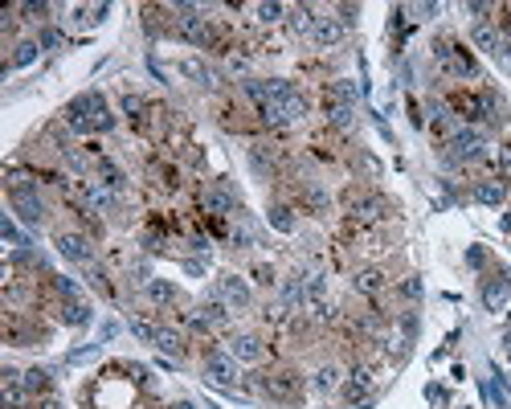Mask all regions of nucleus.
<instances>
[{"instance_id": "nucleus-38", "label": "nucleus", "mask_w": 511, "mask_h": 409, "mask_svg": "<svg viewBox=\"0 0 511 409\" xmlns=\"http://www.w3.org/2000/svg\"><path fill=\"white\" fill-rule=\"evenodd\" d=\"M53 287H58V295H62V299H78V283H74V279H66V274H62V279H53Z\"/></svg>"}, {"instance_id": "nucleus-3", "label": "nucleus", "mask_w": 511, "mask_h": 409, "mask_svg": "<svg viewBox=\"0 0 511 409\" xmlns=\"http://www.w3.org/2000/svg\"><path fill=\"white\" fill-rule=\"evenodd\" d=\"M8 201H13V209H17V217H21L25 225H41L46 221V205H41V196L33 193V185L25 176H13L8 180Z\"/></svg>"}, {"instance_id": "nucleus-29", "label": "nucleus", "mask_w": 511, "mask_h": 409, "mask_svg": "<svg viewBox=\"0 0 511 409\" xmlns=\"http://www.w3.org/2000/svg\"><path fill=\"white\" fill-rule=\"evenodd\" d=\"M21 381H25L29 393H46V389H49V373H46V368H29V373H21Z\"/></svg>"}, {"instance_id": "nucleus-48", "label": "nucleus", "mask_w": 511, "mask_h": 409, "mask_svg": "<svg viewBox=\"0 0 511 409\" xmlns=\"http://www.w3.org/2000/svg\"><path fill=\"white\" fill-rule=\"evenodd\" d=\"M503 348H507V352H511V332H507V336H503Z\"/></svg>"}, {"instance_id": "nucleus-6", "label": "nucleus", "mask_w": 511, "mask_h": 409, "mask_svg": "<svg viewBox=\"0 0 511 409\" xmlns=\"http://www.w3.org/2000/svg\"><path fill=\"white\" fill-rule=\"evenodd\" d=\"M344 205H348V213L356 217V221H380V217L389 213V201L369 193V189H348V193H344Z\"/></svg>"}, {"instance_id": "nucleus-5", "label": "nucleus", "mask_w": 511, "mask_h": 409, "mask_svg": "<svg viewBox=\"0 0 511 409\" xmlns=\"http://www.w3.org/2000/svg\"><path fill=\"white\" fill-rule=\"evenodd\" d=\"M434 53H438L442 70L450 74V78H474V74H479V66H474V58H470V53H466L463 46H454L450 37H442L438 46H434Z\"/></svg>"}, {"instance_id": "nucleus-15", "label": "nucleus", "mask_w": 511, "mask_h": 409, "mask_svg": "<svg viewBox=\"0 0 511 409\" xmlns=\"http://www.w3.org/2000/svg\"><path fill=\"white\" fill-rule=\"evenodd\" d=\"M479 102H483V123H491V127L507 123V107H503V98L495 90H479Z\"/></svg>"}, {"instance_id": "nucleus-40", "label": "nucleus", "mask_w": 511, "mask_h": 409, "mask_svg": "<svg viewBox=\"0 0 511 409\" xmlns=\"http://www.w3.org/2000/svg\"><path fill=\"white\" fill-rule=\"evenodd\" d=\"M131 332H135V336H140V340H147V344H152L160 328H152V323H143V319H131Z\"/></svg>"}, {"instance_id": "nucleus-33", "label": "nucleus", "mask_w": 511, "mask_h": 409, "mask_svg": "<svg viewBox=\"0 0 511 409\" xmlns=\"http://www.w3.org/2000/svg\"><path fill=\"white\" fill-rule=\"evenodd\" d=\"M37 41H21V46H17V53H13V62H8V66H17V70H21V66H29V62H33V58H37Z\"/></svg>"}, {"instance_id": "nucleus-20", "label": "nucleus", "mask_w": 511, "mask_h": 409, "mask_svg": "<svg viewBox=\"0 0 511 409\" xmlns=\"http://www.w3.org/2000/svg\"><path fill=\"white\" fill-rule=\"evenodd\" d=\"M503 196H507V189L499 180H479L474 185V201L479 205H503Z\"/></svg>"}, {"instance_id": "nucleus-30", "label": "nucleus", "mask_w": 511, "mask_h": 409, "mask_svg": "<svg viewBox=\"0 0 511 409\" xmlns=\"http://www.w3.org/2000/svg\"><path fill=\"white\" fill-rule=\"evenodd\" d=\"M147 295H152L156 303H172V299H176V287L164 283V279H152V283H147Z\"/></svg>"}, {"instance_id": "nucleus-45", "label": "nucleus", "mask_w": 511, "mask_h": 409, "mask_svg": "<svg viewBox=\"0 0 511 409\" xmlns=\"http://www.w3.org/2000/svg\"><path fill=\"white\" fill-rule=\"evenodd\" d=\"M466 262H470V266H483V250H479V246H470V250H466Z\"/></svg>"}, {"instance_id": "nucleus-39", "label": "nucleus", "mask_w": 511, "mask_h": 409, "mask_svg": "<svg viewBox=\"0 0 511 409\" xmlns=\"http://www.w3.org/2000/svg\"><path fill=\"white\" fill-rule=\"evenodd\" d=\"M37 46H41V49H58V46H62V33H58V29H41Z\"/></svg>"}, {"instance_id": "nucleus-14", "label": "nucleus", "mask_w": 511, "mask_h": 409, "mask_svg": "<svg viewBox=\"0 0 511 409\" xmlns=\"http://www.w3.org/2000/svg\"><path fill=\"white\" fill-rule=\"evenodd\" d=\"M230 356L241 364H258L262 361V340L258 336H233L230 340Z\"/></svg>"}, {"instance_id": "nucleus-1", "label": "nucleus", "mask_w": 511, "mask_h": 409, "mask_svg": "<svg viewBox=\"0 0 511 409\" xmlns=\"http://www.w3.org/2000/svg\"><path fill=\"white\" fill-rule=\"evenodd\" d=\"M246 95L258 102V115L266 123H299L307 115V98L291 86V82H282V78H270V82H246Z\"/></svg>"}, {"instance_id": "nucleus-22", "label": "nucleus", "mask_w": 511, "mask_h": 409, "mask_svg": "<svg viewBox=\"0 0 511 409\" xmlns=\"http://www.w3.org/2000/svg\"><path fill=\"white\" fill-rule=\"evenodd\" d=\"M82 193H86V201H91L94 209H111V205H115V193H111L107 185H98V180H86Z\"/></svg>"}, {"instance_id": "nucleus-47", "label": "nucleus", "mask_w": 511, "mask_h": 409, "mask_svg": "<svg viewBox=\"0 0 511 409\" xmlns=\"http://www.w3.org/2000/svg\"><path fill=\"white\" fill-rule=\"evenodd\" d=\"M41 409H62V405H58V401H53V397H46V401H41Z\"/></svg>"}, {"instance_id": "nucleus-8", "label": "nucleus", "mask_w": 511, "mask_h": 409, "mask_svg": "<svg viewBox=\"0 0 511 409\" xmlns=\"http://www.w3.org/2000/svg\"><path fill=\"white\" fill-rule=\"evenodd\" d=\"M483 303H487V311H511V274L507 270H499L495 279L483 283Z\"/></svg>"}, {"instance_id": "nucleus-9", "label": "nucleus", "mask_w": 511, "mask_h": 409, "mask_svg": "<svg viewBox=\"0 0 511 409\" xmlns=\"http://www.w3.org/2000/svg\"><path fill=\"white\" fill-rule=\"evenodd\" d=\"M205 377L213 385H237V361L230 352H209L205 356Z\"/></svg>"}, {"instance_id": "nucleus-13", "label": "nucleus", "mask_w": 511, "mask_h": 409, "mask_svg": "<svg viewBox=\"0 0 511 409\" xmlns=\"http://www.w3.org/2000/svg\"><path fill=\"white\" fill-rule=\"evenodd\" d=\"M201 205H205L209 213H217V217L233 213V193H230V185H209V189L201 193Z\"/></svg>"}, {"instance_id": "nucleus-21", "label": "nucleus", "mask_w": 511, "mask_h": 409, "mask_svg": "<svg viewBox=\"0 0 511 409\" xmlns=\"http://www.w3.org/2000/svg\"><path fill=\"white\" fill-rule=\"evenodd\" d=\"M352 287L360 290V295H376V290H385V274L380 270H356V279H352Z\"/></svg>"}, {"instance_id": "nucleus-11", "label": "nucleus", "mask_w": 511, "mask_h": 409, "mask_svg": "<svg viewBox=\"0 0 511 409\" xmlns=\"http://www.w3.org/2000/svg\"><path fill=\"white\" fill-rule=\"evenodd\" d=\"M53 246H58V254H62V258H70V262H91V258H94L91 241L82 238V234H58Z\"/></svg>"}, {"instance_id": "nucleus-27", "label": "nucleus", "mask_w": 511, "mask_h": 409, "mask_svg": "<svg viewBox=\"0 0 511 409\" xmlns=\"http://www.w3.org/2000/svg\"><path fill=\"white\" fill-rule=\"evenodd\" d=\"M201 319H205V323H225V319H230V303H225V299H209V303L201 307Z\"/></svg>"}, {"instance_id": "nucleus-25", "label": "nucleus", "mask_w": 511, "mask_h": 409, "mask_svg": "<svg viewBox=\"0 0 511 409\" xmlns=\"http://www.w3.org/2000/svg\"><path fill=\"white\" fill-rule=\"evenodd\" d=\"M98 185H107L111 193H115V189H123V168H119V164H111V160H98Z\"/></svg>"}, {"instance_id": "nucleus-16", "label": "nucleus", "mask_w": 511, "mask_h": 409, "mask_svg": "<svg viewBox=\"0 0 511 409\" xmlns=\"http://www.w3.org/2000/svg\"><path fill=\"white\" fill-rule=\"evenodd\" d=\"M311 37H315L319 46H336V41H344V21H336V17H319L315 29H311Z\"/></svg>"}, {"instance_id": "nucleus-10", "label": "nucleus", "mask_w": 511, "mask_h": 409, "mask_svg": "<svg viewBox=\"0 0 511 409\" xmlns=\"http://www.w3.org/2000/svg\"><path fill=\"white\" fill-rule=\"evenodd\" d=\"M217 295H221V299L230 303L233 311H246V307L254 303V295H250V287H246V283H241L237 274H225V279L217 283Z\"/></svg>"}, {"instance_id": "nucleus-24", "label": "nucleus", "mask_w": 511, "mask_h": 409, "mask_svg": "<svg viewBox=\"0 0 511 409\" xmlns=\"http://www.w3.org/2000/svg\"><path fill=\"white\" fill-rule=\"evenodd\" d=\"M327 102H331V107H352V102H356V86H352V82H331V86H327Z\"/></svg>"}, {"instance_id": "nucleus-32", "label": "nucleus", "mask_w": 511, "mask_h": 409, "mask_svg": "<svg viewBox=\"0 0 511 409\" xmlns=\"http://www.w3.org/2000/svg\"><path fill=\"white\" fill-rule=\"evenodd\" d=\"M270 225H274V229H282V234H291V229H295V217H291V209H286V205H274V209H270Z\"/></svg>"}, {"instance_id": "nucleus-18", "label": "nucleus", "mask_w": 511, "mask_h": 409, "mask_svg": "<svg viewBox=\"0 0 511 409\" xmlns=\"http://www.w3.org/2000/svg\"><path fill=\"white\" fill-rule=\"evenodd\" d=\"M369 385H372V373H369V368H356L348 381H344V397H348L352 405H356V401L369 393Z\"/></svg>"}, {"instance_id": "nucleus-43", "label": "nucleus", "mask_w": 511, "mask_h": 409, "mask_svg": "<svg viewBox=\"0 0 511 409\" xmlns=\"http://www.w3.org/2000/svg\"><path fill=\"white\" fill-rule=\"evenodd\" d=\"M0 234H4L8 246H17V225H13V217H4V221H0Z\"/></svg>"}, {"instance_id": "nucleus-34", "label": "nucleus", "mask_w": 511, "mask_h": 409, "mask_svg": "<svg viewBox=\"0 0 511 409\" xmlns=\"http://www.w3.org/2000/svg\"><path fill=\"white\" fill-rule=\"evenodd\" d=\"M123 111H127L131 119L140 123V119H143V111H147V102H143L140 95H123Z\"/></svg>"}, {"instance_id": "nucleus-44", "label": "nucleus", "mask_w": 511, "mask_h": 409, "mask_svg": "<svg viewBox=\"0 0 511 409\" xmlns=\"http://www.w3.org/2000/svg\"><path fill=\"white\" fill-rule=\"evenodd\" d=\"M499 172L511 180V147H499Z\"/></svg>"}, {"instance_id": "nucleus-4", "label": "nucleus", "mask_w": 511, "mask_h": 409, "mask_svg": "<svg viewBox=\"0 0 511 409\" xmlns=\"http://www.w3.org/2000/svg\"><path fill=\"white\" fill-rule=\"evenodd\" d=\"M258 389H262L266 397H274V401H299L303 397V373H295V368H270V373L258 381Z\"/></svg>"}, {"instance_id": "nucleus-7", "label": "nucleus", "mask_w": 511, "mask_h": 409, "mask_svg": "<svg viewBox=\"0 0 511 409\" xmlns=\"http://www.w3.org/2000/svg\"><path fill=\"white\" fill-rule=\"evenodd\" d=\"M446 156H450V164H463V160H479L483 156V131L479 127H458L450 140H446Z\"/></svg>"}, {"instance_id": "nucleus-49", "label": "nucleus", "mask_w": 511, "mask_h": 409, "mask_svg": "<svg viewBox=\"0 0 511 409\" xmlns=\"http://www.w3.org/2000/svg\"><path fill=\"white\" fill-rule=\"evenodd\" d=\"M172 409H192V405H188V401H176V405H172Z\"/></svg>"}, {"instance_id": "nucleus-35", "label": "nucleus", "mask_w": 511, "mask_h": 409, "mask_svg": "<svg viewBox=\"0 0 511 409\" xmlns=\"http://www.w3.org/2000/svg\"><path fill=\"white\" fill-rule=\"evenodd\" d=\"M401 299H409V303H418L421 299V279L418 274H409V279L401 283Z\"/></svg>"}, {"instance_id": "nucleus-23", "label": "nucleus", "mask_w": 511, "mask_h": 409, "mask_svg": "<svg viewBox=\"0 0 511 409\" xmlns=\"http://www.w3.org/2000/svg\"><path fill=\"white\" fill-rule=\"evenodd\" d=\"M62 323H70V328H82V323H91V307H86V303H78V299L62 303Z\"/></svg>"}, {"instance_id": "nucleus-36", "label": "nucleus", "mask_w": 511, "mask_h": 409, "mask_svg": "<svg viewBox=\"0 0 511 409\" xmlns=\"http://www.w3.org/2000/svg\"><path fill=\"white\" fill-rule=\"evenodd\" d=\"M491 397H495V405H499V409L507 405V385H503V377H499V373H491Z\"/></svg>"}, {"instance_id": "nucleus-37", "label": "nucleus", "mask_w": 511, "mask_h": 409, "mask_svg": "<svg viewBox=\"0 0 511 409\" xmlns=\"http://www.w3.org/2000/svg\"><path fill=\"white\" fill-rule=\"evenodd\" d=\"M327 119L336 123V127H348V123H352V107H331V102H327Z\"/></svg>"}, {"instance_id": "nucleus-12", "label": "nucleus", "mask_w": 511, "mask_h": 409, "mask_svg": "<svg viewBox=\"0 0 511 409\" xmlns=\"http://www.w3.org/2000/svg\"><path fill=\"white\" fill-rule=\"evenodd\" d=\"M29 389H25V381H21V373L17 368H4V405L8 409H25L29 405Z\"/></svg>"}, {"instance_id": "nucleus-26", "label": "nucleus", "mask_w": 511, "mask_h": 409, "mask_svg": "<svg viewBox=\"0 0 511 409\" xmlns=\"http://www.w3.org/2000/svg\"><path fill=\"white\" fill-rule=\"evenodd\" d=\"M315 21H319V17H315V13H311L307 4L291 8V29H295V33H311V29H315Z\"/></svg>"}, {"instance_id": "nucleus-41", "label": "nucleus", "mask_w": 511, "mask_h": 409, "mask_svg": "<svg viewBox=\"0 0 511 409\" xmlns=\"http://www.w3.org/2000/svg\"><path fill=\"white\" fill-rule=\"evenodd\" d=\"M21 13L29 17V21H41V17L49 13V4H21Z\"/></svg>"}, {"instance_id": "nucleus-42", "label": "nucleus", "mask_w": 511, "mask_h": 409, "mask_svg": "<svg viewBox=\"0 0 511 409\" xmlns=\"http://www.w3.org/2000/svg\"><path fill=\"white\" fill-rule=\"evenodd\" d=\"M91 287L102 290V295H111V283H107V274H102V270H91Z\"/></svg>"}, {"instance_id": "nucleus-2", "label": "nucleus", "mask_w": 511, "mask_h": 409, "mask_svg": "<svg viewBox=\"0 0 511 409\" xmlns=\"http://www.w3.org/2000/svg\"><path fill=\"white\" fill-rule=\"evenodd\" d=\"M66 127H74L78 135H86V131H111L115 127V115H111L107 98L86 90V95H78L66 107Z\"/></svg>"}, {"instance_id": "nucleus-19", "label": "nucleus", "mask_w": 511, "mask_h": 409, "mask_svg": "<svg viewBox=\"0 0 511 409\" xmlns=\"http://www.w3.org/2000/svg\"><path fill=\"white\" fill-rule=\"evenodd\" d=\"M152 344H156L160 352H168V356H185V336H180V332H172V328H160Z\"/></svg>"}, {"instance_id": "nucleus-46", "label": "nucleus", "mask_w": 511, "mask_h": 409, "mask_svg": "<svg viewBox=\"0 0 511 409\" xmlns=\"http://www.w3.org/2000/svg\"><path fill=\"white\" fill-rule=\"evenodd\" d=\"M340 13H344V25L356 21V4H340Z\"/></svg>"}, {"instance_id": "nucleus-31", "label": "nucleus", "mask_w": 511, "mask_h": 409, "mask_svg": "<svg viewBox=\"0 0 511 409\" xmlns=\"http://www.w3.org/2000/svg\"><path fill=\"white\" fill-rule=\"evenodd\" d=\"M254 13H258V21L262 25H274V21H282V4H274V0H266V4H254Z\"/></svg>"}, {"instance_id": "nucleus-17", "label": "nucleus", "mask_w": 511, "mask_h": 409, "mask_svg": "<svg viewBox=\"0 0 511 409\" xmlns=\"http://www.w3.org/2000/svg\"><path fill=\"white\" fill-rule=\"evenodd\" d=\"M470 37H474V46H479V49H487V53H495V58H499V49H503V37H499V29H495V25L479 21L474 29H470Z\"/></svg>"}, {"instance_id": "nucleus-28", "label": "nucleus", "mask_w": 511, "mask_h": 409, "mask_svg": "<svg viewBox=\"0 0 511 409\" xmlns=\"http://www.w3.org/2000/svg\"><path fill=\"white\" fill-rule=\"evenodd\" d=\"M311 385L319 389V393H331V389H340V368L336 364H324L319 373H315V381Z\"/></svg>"}]
</instances>
